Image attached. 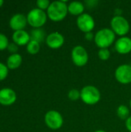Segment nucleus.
Masks as SVG:
<instances>
[{
    "mask_svg": "<svg viewBox=\"0 0 131 132\" xmlns=\"http://www.w3.org/2000/svg\"><path fill=\"white\" fill-rule=\"evenodd\" d=\"M68 5L66 1H54L47 9V16L53 22L63 20L68 14Z\"/></svg>",
    "mask_w": 131,
    "mask_h": 132,
    "instance_id": "nucleus-1",
    "label": "nucleus"
},
{
    "mask_svg": "<svg viewBox=\"0 0 131 132\" xmlns=\"http://www.w3.org/2000/svg\"><path fill=\"white\" fill-rule=\"evenodd\" d=\"M116 34L111 29L103 28L97 32L94 42L100 49H108L115 41Z\"/></svg>",
    "mask_w": 131,
    "mask_h": 132,
    "instance_id": "nucleus-2",
    "label": "nucleus"
},
{
    "mask_svg": "<svg viewBox=\"0 0 131 132\" xmlns=\"http://www.w3.org/2000/svg\"><path fill=\"white\" fill-rule=\"evenodd\" d=\"M101 97L99 89L93 85H87L80 90V99L87 105L97 104Z\"/></svg>",
    "mask_w": 131,
    "mask_h": 132,
    "instance_id": "nucleus-3",
    "label": "nucleus"
},
{
    "mask_svg": "<svg viewBox=\"0 0 131 132\" xmlns=\"http://www.w3.org/2000/svg\"><path fill=\"white\" fill-rule=\"evenodd\" d=\"M27 22L34 29L41 28L47 20V14L43 10L38 8L32 9L27 15Z\"/></svg>",
    "mask_w": 131,
    "mask_h": 132,
    "instance_id": "nucleus-4",
    "label": "nucleus"
},
{
    "mask_svg": "<svg viewBox=\"0 0 131 132\" xmlns=\"http://www.w3.org/2000/svg\"><path fill=\"white\" fill-rule=\"evenodd\" d=\"M110 26L113 32L120 36H125L130 31L129 22L122 15H115L110 21Z\"/></svg>",
    "mask_w": 131,
    "mask_h": 132,
    "instance_id": "nucleus-5",
    "label": "nucleus"
},
{
    "mask_svg": "<svg viewBox=\"0 0 131 132\" xmlns=\"http://www.w3.org/2000/svg\"><path fill=\"white\" fill-rule=\"evenodd\" d=\"M44 121L46 126L52 130H58L63 125V118L62 114L55 110L47 111L45 114Z\"/></svg>",
    "mask_w": 131,
    "mask_h": 132,
    "instance_id": "nucleus-6",
    "label": "nucleus"
},
{
    "mask_svg": "<svg viewBox=\"0 0 131 132\" xmlns=\"http://www.w3.org/2000/svg\"><path fill=\"white\" fill-rule=\"evenodd\" d=\"M71 58L73 63L80 67H84L88 63L89 55L86 50L82 46H76L71 52Z\"/></svg>",
    "mask_w": 131,
    "mask_h": 132,
    "instance_id": "nucleus-7",
    "label": "nucleus"
},
{
    "mask_svg": "<svg viewBox=\"0 0 131 132\" xmlns=\"http://www.w3.org/2000/svg\"><path fill=\"white\" fill-rule=\"evenodd\" d=\"M76 25L80 31L84 33L92 32L95 27V21L92 15L83 13L81 15L78 16L76 19Z\"/></svg>",
    "mask_w": 131,
    "mask_h": 132,
    "instance_id": "nucleus-8",
    "label": "nucleus"
},
{
    "mask_svg": "<svg viewBox=\"0 0 131 132\" xmlns=\"http://www.w3.org/2000/svg\"><path fill=\"white\" fill-rule=\"evenodd\" d=\"M116 80L122 84H129L131 83V66L122 64L115 70Z\"/></svg>",
    "mask_w": 131,
    "mask_h": 132,
    "instance_id": "nucleus-9",
    "label": "nucleus"
},
{
    "mask_svg": "<svg viewBox=\"0 0 131 132\" xmlns=\"http://www.w3.org/2000/svg\"><path fill=\"white\" fill-rule=\"evenodd\" d=\"M64 36L58 32H51L46 39V45L53 50L59 49L64 44Z\"/></svg>",
    "mask_w": 131,
    "mask_h": 132,
    "instance_id": "nucleus-10",
    "label": "nucleus"
},
{
    "mask_svg": "<svg viewBox=\"0 0 131 132\" xmlns=\"http://www.w3.org/2000/svg\"><path fill=\"white\" fill-rule=\"evenodd\" d=\"M16 101L15 92L10 88H2L0 90V104L4 106H9Z\"/></svg>",
    "mask_w": 131,
    "mask_h": 132,
    "instance_id": "nucleus-11",
    "label": "nucleus"
},
{
    "mask_svg": "<svg viewBox=\"0 0 131 132\" xmlns=\"http://www.w3.org/2000/svg\"><path fill=\"white\" fill-rule=\"evenodd\" d=\"M115 50L120 54H127L131 52V39L127 36L120 37L115 42Z\"/></svg>",
    "mask_w": 131,
    "mask_h": 132,
    "instance_id": "nucleus-12",
    "label": "nucleus"
},
{
    "mask_svg": "<svg viewBox=\"0 0 131 132\" xmlns=\"http://www.w3.org/2000/svg\"><path fill=\"white\" fill-rule=\"evenodd\" d=\"M27 17L22 14H15L9 20V26L15 31L23 30L27 24Z\"/></svg>",
    "mask_w": 131,
    "mask_h": 132,
    "instance_id": "nucleus-13",
    "label": "nucleus"
},
{
    "mask_svg": "<svg viewBox=\"0 0 131 132\" xmlns=\"http://www.w3.org/2000/svg\"><path fill=\"white\" fill-rule=\"evenodd\" d=\"M12 39L13 43H15L17 46H25L29 43L31 38L30 35L23 29L15 31L12 34Z\"/></svg>",
    "mask_w": 131,
    "mask_h": 132,
    "instance_id": "nucleus-14",
    "label": "nucleus"
},
{
    "mask_svg": "<svg viewBox=\"0 0 131 132\" xmlns=\"http://www.w3.org/2000/svg\"><path fill=\"white\" fill-rule=\"evenodd\" d=\"M84 5L81 2L74 1L68 5V12L73 15H81L84 12Z\"/></svg>",
    "mask_w": 131,
    "mask_h": 132,
    "instance_id": "nucleus-15",
    "label": "nucleus"
},
{
    "mask_svg": "<svg viewBox=\"0 0 131 132\" xmlns=\"http://www.w3.org/2000/svg\"><path fill=\"white\" fill-rule=\"evenodd\" d=\"M22 62V56L19 53L10 55L7 59V67L10 70H15L20 67Z\"/></svg>",
    "mask_w": 131,
    "mask_h": 132,
    "instance_id": "nucleus-16",
    "label": "nucleus"
},
{
    "mask_svg": "<svg viewBox=\"0 0 131 132\" xmlns=\"http://www.w3.org/2000/svg\"><path fill=\"white\" fill-rule=\"evenodd\" d=\"M30 38L31 40H34L36 41L38 43H42L46 37V33L44 32V30L41 28H37V29H34L31 31V34H30Z\"/></svg>",
    "mask_w": 131,
    "mask_h": 132,
    "instance_id": "nucleus-17",
    "label": "nucleus"
},
{
    "mask_svg": "<svg viewBox=\"0 0 131 132\" xmlns=\"http://www.w3.org/2000/svg\"><path fill=\"white\" fill-rule=\"evenodd\" d=\"M117 114L121 120H127L130 117V109L126 105L121 104L117 109Z\"/></svg>",
    "mask_w": 131,
    "mask_h": 132,
    "instance_id": "nucleus-18",
    "label": "nucleus"
},
{
    "mask_svg": "<svg viewBox=\"0 0 131 132\" xmlns=\"http://www.w3.org/2000/svg\"><path fill=\"white\" fill-rule=\"evenodd\" d=\"M26 50L29 54L35 55L39 52L40 43L34 40H30L29 43L26 45Z\"/></svg>",
    "mask_w": 131,
    "mask_h": 132,
    "instance_id": "nucleus-19",
    "label": "nucleus"
},
{
    "mask_svg": "<svg viewBox=\"0 0 131 132\" xmlns=\"http://www.w3.org/2000/svg\"><path fill=\"white\" fill-rule=\"evenodd\" d=\"M98 57L100 60L106 61L110 57V51L108 49H100L98 51Z\"/></svg>",
    "mask_w": 131,
    "mask_h": 132,
    "instance_id": "nucleus-20",
    "label": "nucleus"
},
{
    "mask_svg": "<svg viewBox=\"0 0 131 132\" xmlns=\"http://www.w3.org/2000/svg\"><path fill=\"white\" fill-rule=\"evenodd\" d=\"M68 97L70 101H76L80 99V91L76 89H72L68 92Z\"/></svg>",
    "mask_w": 131,
    "mask_h": 132,
    "instance_id": "nucleus-21",
    "label": "nucleus"
},
{
    "mask_svg": "<svg viewBox=\"0 0 131 132\" xmlns=\"http://www.w3.org/2000/svg\"><path fill=\"white\" fill-rule=\"evenodd\" d=\"M8 44V39L6 36L2 33H0V51L7 49Z\"/></svg>",
    "mask_w": 131,
    "mask_h": 132,
    "instance_id": "nucleus-22",
    "label": "nucleus"
},
{
    "mask_svg": "<svg viewBox=\"0 0 131 132\" xmlns=\"http://www.w3.org/2000/svg\"><path fill=\"white\" fill-rule=\"evenodd\" d=\"M50 4H51V2L49 0H37L36 1V5H37L38 9H42L43 11L46 9H48Z\"/></svg>",
    "mask_w": 131,
    "mask_h": 132,
    "instance_id": "nucleus-23",
    "label": "nucleus"
},
{
    "mask_svg": "<svg viewBox=\"0 0 131 132\" xmlns=\"http://www.w3.org/2000/svg\"><path fill=\"white\" fill-rule=\"evenodd\" d=\"M8 73V68L4 63H0V81L6 78Z\"/></svg>",
    "mask_w": 131,
    "mask_h": 132,
    "instance_id": "nucleus-24",
    "label": "nucleus"
},
{
    "mask_svg": "<svg viewBox=\"0 0 131 132\" xmlns=\"http://www.w3.org/2000/svg\"><path fill=\"white\" fill-rule=\"evenodd\" d=\"M7 49L10 53H12V54H14V53H16V52L18 50V46L15 43H11L8 44Z\"/></svg>",
    "mask_w": 131,
    "mask_h": 132,
    "instance_id": "nucleus-25",
    "label": "nucleus"
},
{
    "mask_svg": "<svg viewBox=\"0 0 131 132\" xmlns=\"http://www.w3.org/2000/svg\"><path fill=\"white\" fill-rule=\"evenodd\" d=\"M94 36L95 35H93L92 32L85 33V39L88 41H92L93 39H94Z\"/></svg>",
    "mask_w": 131,
    "mask_h": 132,
    "instance_id": "nucleus-26",
    "label": "nucleus"
},
{
    "mask_svg": "<svg viewBox=\"0 0 131 132\" xmlns=\"http://www.w3.org/2000/svg\"><path fill=\"white\" fill-rule=\"evenodd\" d=\"M126 128L128 131L131 132V115L126 120Z\"/></svg>",
    "mask_w": 131,
    "mask_h": 132,
    "instance_id": "nucleus-27",
    "label": "nucleus"
},
{
    "mask_svg": "<svg viewBox=\"0 0 131 132\" xmlns=\"http://www.w3.org/2000/svg\"><path fill=\"white\" fill-rule=\"evenodd\" d=\"M3 3H4V2L2 1V0H0V8L2 6V5H3Z\"/></svg>",
    "mask_w": 131,
    "mask_h": 132,
    "instance_id": "nucleus-28",
    "label": "nucleus"
},
{
    "mask_svg": "<svg viewBox=\"0 0 131 132\" xmlns=\"http://www.w3.org/2000/svg\"><path fill=\"white\" fill-rule=\"evenodd\" d=\"M93 132H106L105 131H103V130H97V131H95Z\"/></svg>",
    "mask_w": 131,
    "mask_h": 132,
    "instance_id": "nucleus-29",
    "label": "nucleus"
},
{
    "mask_svg": "<svg viewBox=\"0 0 131 132\" xmlns=\"http://www.w3.org/2000/svg\"><path fill=\"white\" fill-rule=\"evenodd\" d=\"M130 108H131V99H130Z\"/></svg>",
    "mask_w": 131,
    "mask_h": 132,
    "instance_id": "nucleus-30",
    "label": "nucleus"
}]
</instances>
